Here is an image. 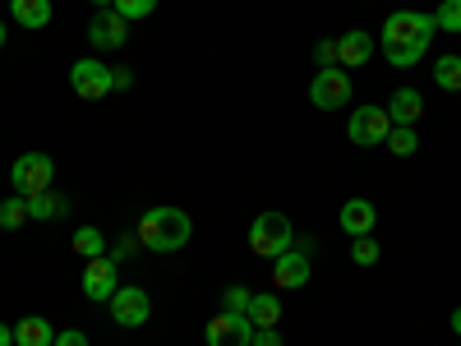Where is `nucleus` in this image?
Here are the masks:
<instances>
[{"label":"nucleus","mask_w":461,"mask_h":346,"mask_svg":"<svg viewBox=\"0 0 461 346\" xmlns=\"http://www.w3.org/2000/svg\"><path fill=\"white\" fill-rule=\"evenodd\" d=\"M434 32H438L434 14H420V10H397V14H388V23H383V32H378L383 60L397 65V69H411L415 60H425Z\"/></svg>","instance_id":"nucleus-1"},{"label":"nucleus","mask_w":461,"mask_h":346,"mask_svg":"<svg viewBox=\"0 0 461 346\" xmlns=\"http://www.w3.org/2000/svg\"><path fill=\"white\" fill-rule=\"evenodd\" d=\"M189 236H194V222H189V213L180 208H148L139 217V241L143 250H158V254H176L189 245Z\"/></svg>","instance_id":"nucleus-2"},{"label":"nucleus","mask_w":461,"mask_h":346,"mask_svg":"<svg viewBox=\"0 0 461 346\" xmlns=\"http://www.w3.org/2000/svg\"><path fill=\"white\" fill-rule=\"evenodd\" d=\"M295 245V231H291V217L286 213H258L249 222V250L258 259H277Z\"/></svg>","instance_id":"nucleus-3"},{"label":"nucleus","mask_w":461,"mask_h":346,"mask_svg":"<svg viewBox=\"0 0 461 346\" xmlns=\"http://www.w3.org/2000/svg\"><path fill=\"white\" fill-rule=\"evenodd\" d=\"M69 88L79 93L84 102H102L106 93H115V69L102 65L97 56H84L69 65Z\"/></svg>","instance_id":"nucleus-4"},{"label":"nucleus","mask_w":461,"mask_h":346,"mask_svg":"<svg viewBox=\"0 0 461 346\" xmlns=\"http://www.w3.org/2000/svg\"><path fill=\"white\" fill-rule=\"evenodd\" d=\"M51 176H56V162L47 158V152H23V158H14V167H10V185L23 199L51 189Z\"/></svg>","instance_id":"nucleus-5"},{"label":"nucleus","mask_w":461,"mask_h":346,"mask_svg":"<svg viewBox=\"0 0 461 346\" xmlns=\"http://www.w3.org/2000/svg\"><path fill=\"white\" fill-rule=\"evenodd\" d=\"M346 134H351V143H360V148L383 143V139L393 134V115H388V106H356V111H351V125H346Z\"/></svg>","instance_id":"nucleus-6"},{"label":"nucleus","mask_w":461,"mask_h":346,"mask_svg":"<svg viewBox=\"0 0 461 346\" xmlns=\"http://www.w3.org/2000/svg\"><path fill=\"white\" fill-rule=\"evenodd\" d=\"M310 102H314L319 111H337V106L351 102V79H346V69L323 65V69L314 74V84H310Z\"/></svg>","instance_id":"nucleus-7"},{"label":"nucleus","mask_w":461,"mask_h":346,"mask_svg":"<svg viewBox=\"0 0 461 346\" xmlns=\"http://www.w3.org/2000/svg\"><path fill=\"white\" fill-rule=\"evenodd\" d=\"M115 291H121V263H115L111 254L84 259V296L88 300H111Z\"/></svg>","instance_id":"nucleus-8"},{"label":"nucleus","mask_w":461,"mask_h":346,"mask_svg":"<svg viewBox=\"0 0 461 346\" xmlns=\"http://www.w3.org/2000/svg\"><path fill=\"white\" fill-rule=\"evenodd\" d=\"M106 305H111V319L121 323V328H143L148 314H152V300H148L143 287H121Z\"/></svg>","instance_id":"nucleus-9"},{"label":"nucleus","mask_w":461,"mask_h":346,"mask_svg":"<svg viewBox=\"0 0 461 346\" xmlns=\"http://www.w3.org/2000/svg\"><path fill=\"white\" fill-rule=\"evenodd\" d=\"M125 23H130V19H121L115 10H97V14L88 19V42H93L97 51H121L125 37H130Z\"/></svg>","instance_id":"nucleus-10"},{"label":"nucleus","mask_w":461,"mask_h":346,"mask_svg":"<svg viewBox=\"0 0 461 346\" xmlns=\"http://www.w3.org/2000/svg\"><path fill=\"white\" fill-rule=\"evenodd\" d=\"M273 287L277 291H300L310 287V250H286L273 259Z\"/></svg>","instance_id":"nucleus-11"},{"label":"nucleus","mask_w":461,"mask_h":346,"mask_svg":"<svg viewBox=\"0 0 461 346\" xmlns=\"http://www.w3.org/2000/svg\"><path fill=\"white\" fill-rule=\"evenodd\" d=\"M208 346H254V323L249 314H217L208 323Z\"/></svg>","instance_id":"nucleus-12"},{"label":"nucleus","mask_w":461,"mask_h":346,"mask_svg":"<svg viewBox=\"0 0 461 346\" xmlns=\"http://www.w3.org/2000/svg\"><path fill=\"white\" fill-rule=\"evenodd\" d=\"M369 60H374V37H369L365 28L341 32V42H337V65L351 69V65H369Z\"/></svg>","instance_id":"nucleus-13"},{"label":"nucleus","mask_w":461,"mask_h":346,"mask_svg":"<svg viewBox=\"0 0 461 346\" xmlns=\"http://www.w3.org/2000/svg\"><path fill=\"white\" fill-rule=\"evenodd\" d=\"M378 226V213H374V204L369 199H346L341 204V231H346V236H369V231Z\"/></svg>","instance_id":"nucleus-14"},{"label":"nucleus","mask_w":461,"mask_h":346,"mask_svg":"<svg viewBox=\"0 0 461 346\" xmlns=\"http://www.w3.org/2000/svg\"><path fill=\"white\" fill-rule=\"evenodd\" d=\"M388 115H393V125H420V115H425V97H420L415 88H397L393 102H388Z\"/></svg>","instance_id":"nucleus-15"},{"label":"nucleus","mask_w":461,"mask_h":346,"mask_svg":"<svg viewBox=\"0 0 461 346\" xmlns=\"http://www.w3.org/2000/svg\"><path fill=\"white\" fill-rule=\"evenodd\" d=\"M51 341H56V328L42 314H28L14 323V346H51Z\"/></svg>","instance_id":"nucleus-16"},{"label":"nucleus","mask_w":461,"mask_h":346,"mask_svg":"<svg viewBox=\"0 0 461 346\" xmlns=\"http://www.w3.org/2000/svg\"><path fill=\"white\" fill-rule=\"evenodd\" d=\"M10 14L19 28H47L51 23V0H10Z\"/></svg>","instance_id":"nucleus-17"},{"label":"nucleus","mask_w":461,"mask_h":346,"mask_svg":"<svg viewBox=\"0 0 461 346\" xmlns=\"http://www.w3.org/2000/svg\"><path fill=\"white\" fill-rule=\"evenodd\" d=\"M65 213H69V204H65L60 195H51V189H42V195L28 199V217H37V222H56V217H65Z\"/></svg>","instance_id":"nucleus-18"},{"label":"nucleus","mask_w":461,"mask_h":346,"mask_svg":"<svg viewBox=\"0 0 461 346\" xmlns=\"http://www.w3.org/2000/svg\"><path fill=\"white\" fill-rule=\"evenodd\" d=\"M277 319H282V300H277V296L263 291V296L249 300V323H254V328H273Z\"/></svg>","instance_id":"nucleus-19"},{"label":"nucleus","mask_w":461,"mask_h":346,"mask_svg":"<svg viewBox=\"0 0 461 346\" xmlns=\"http://www.w3.org/2000/svg\"><path fill=\"white\" fill-rule=\"evenodd\" d=\"M434 84H438L443 93H461V56L434 60Z\"/></svg>","instance_id":"nucleus-20"},{"label":"nucleus","mask_w":461,"mask_h":346,"mask_svg":"<svg viewBox=\"0 0 461 346\" xmlns=\"http://www.w3.org/2000/svg\"><path fill=\"white\" fill-rule=\"evenodd\" d=\"M74 250H79V259H102L106 254V236L97 226H79L74 231Z\"/></svg>","instance_id":"nucleus-21"},{"label":"nucleus","mask_w":461,"mask_h":346,"mask_svg":"<svg viewBox=\"0 0 461 346\" xmlns=\"http://www.w3.org/2000/svg\"><path fill=\"white\" fill-rule=\"evenodd\" d=\"M23 222H28V199H23V195H14V199L0 204V226H5V231H14V226H23Z\"/></svg>","instance_id":"nucleus-22"},{"label":"nucleus","mask_w":461,"mask_h":346,"mask_svg":"<svg viewBox=\"0 0 461 346\" xmlns=\"http://www.w3.org/2000/svg\"><path fill=\"white\" fill-rule=\"evenodd\" d=\"M383 143H388V148L397 152V158H411V152L420 148V139H415V130H411V125H393V134L383 139Z\"/></svg>","instance_id":"nucleus-23"},{"label":"nucleus","mask_w":461,"mask_h":346,"mask_svg":"<svg viewBox=\"0 0 461 346\" xmlns=\"http://www.w3.org/2000/svg\"><path fill=\"white\" fill-rule=\"evenodd\" d=\"M249 300H254L249 287H226V291H221V310H226V314H249Z\"/></svg>","instance_id":"nucleus-24"},{"label":"nucleus","mask_w":461,"mask_h":346,"mask_svg":"<svg viewBox=\"0 0 461 346\" xmlns=\"http://www.w3.org/2000/svg\"><path fill=\"white\" fill-rule=\"evenodd\" d=\"M434 23H438V32H461V0H443L434 10Z\"/></svg>","instance_id":"nucleus-25"},{"label":"nucleus","mask_w":461,"mask_h":346,"mask_svg":"<svg viewBox=\"0 0 461 346\" xmlns=\"http://www.w3.org/2000/svg\"><path fill=\"white\" fill-rule=\"evenodd\" d=\"M111 10L121 19H148L152 10H158V0H111Z\"/></svg>","instance_id":"nucleus-26"},{"label":"nucleus","mask_w":461,"mask_h":346,"mask_svg":"<svg viewBox=\"0 0 461 346\" xmlns=\"http://www.w3.org/2000/svg\"><path fill=\"white\" fill-rule=\"evenodd\" d=\"M351 259H356L360 268L378 263V241H374V236H356V241H351Z\"/></svg>","instance_id":"nucleus-27"},{"label":"nucleus","mask_w":461,"mask_h":346,"mask_svg":"<svg viewBox=\"0 0 461 346\" xmlns=\"http://www.w3.org/2000/svg\"><path fill=\"white\" fill-rule=\"evenodd\" d=\"M51 346H88V337L79 332V328H65V332H56V341Z\"/></svg>","instance_id":"nucleus-28"},{"label":"nucleus","mask_w":461,"mask_h":346,"mask_svg":"<svg viewBox=\"0 0 461 346\" xmlns=\"http://www.w3.org/2000/svg\"><path fill=\"white\" fill-rule=\"evenodd\" d=\"M254 346H282L277 328H254Z\"/></svg>","instance_id":"nucleus-29"},{"label":"nucleus","mask_w":461,"mask_h":346,"mask_svg":"<svg viewBox=\"0 0 461 346\" xmlns=\"http://www.w3.org/2000/svg\"><path fill=\"white\" fill-rule=\"evenodd\" d=\"M314 56H319V65H337V42H319Z\"/></svg>","instance_id":"nucleus-30"},{"label":"nucleus","mask_w":461,"mask_h":346,"mask_svg":"<svg viewBox=\"0 0 461 346\" xmlns=\"http://www.w3.org/2000/svg\"><path fill=\"white\" fill-rule=\"evenodd\" d=\"M130 254H134V241H130V236H121V245H115V250H111V259H115V263H121V259H130Z\"/></svg>","instance_id":"nucleus-31"},{"label":"nucleus","mask_w":461,"mask_h":346,"mask_svg":"<svg viewBox=\"0 0 461 346\" xmlns=\"http://www.w3.org/2000/svg\"><path fill=\"white\" fill-rule=\"evenodd\" d=\"M0 346H14V328L10 323H0Z\"/></svg>","instance_id":"nucleus-32"},{"label":"nucleus","mask_w":461,"mask_h":346,"mask_svg":"<svg viewBox=\"0 0 461 346\" xmlns=\"http://www.w3.org/2000/svg\"><path fill=\"white\" fill-rule=\"evenodd\" d=\"M452 332L461 337V305H456V310H452Z\"/></svg>","instance_id":"nucleus-33"},{"label":"nucleus","mask_w":461,"mask_h":346,"mask_svg":"<svg viewBox=\"0 0 461 346\" xmlns=\"http://www.w3.org/2000/svg\"><path fill=\"white\" fill-rule=\"evenodd\" d=\"M93 5H97V10H111V0H93Z\"/></svg>","instance_id":"nucleus-34"},{"label":"nucleus","mask_w":461,"mask_h":346,"mask_svg":"<svg viewBox=\"0 0 461 346\" xmlns=\"http://www.w3.org/2000/svg\"><path fill=\"white\" fill-rule=\"evenodd\" d=\"M0 47H5V23H0Z\"/></svg>","instance_id":"nucleus-35"}]
</instances>
